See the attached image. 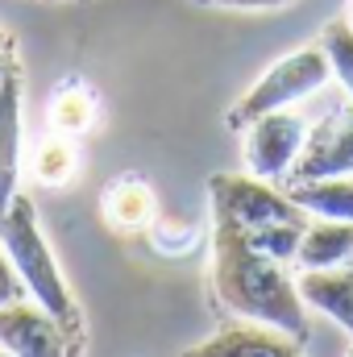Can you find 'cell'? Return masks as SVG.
Returning a JSON list of instances; mask_svg holds the SVG:
<instances>
[{"label":"cell","instance_id":"18","mask_svg":"<svg viewBox=\"0 0 353 357\" xmlns=\"http://www.w3.org/2000/svg\"><path fill=\"white\" fill-rule=\"evenodd\" d=\"M195 4H216V8H250V13H262V8H283L291 0H195Z\"/></svg>","mask_w":353,"mask_h":357},{"label":"cell","instance_id":"14","mask_svg":"<svg viewBox=\"0 0 353 357\" xmlns=\"http://www.w3.org/2000/svg\"><path fill=\"white\" fill-rule=\"evenodd\" d=\"M80 146H75V137H67V133H46L42 142H38V150H33V158H29V171L33 178L42 183V187H71L75 178H80Z\"/></svg>","mask_w":353,"mask_h":357},{"label":"cell","instance_id":"8","mask_svg":"<svg viewBox=\"0 0 353 357\" xmlns=\"http://www.w3.org/2000/svg\"><path fill=\"white\" fill-rule=\"evenodd\" d=\"M320 175H353V100L324 112L320 125H308L303 150L287 178H320Z\"/></svg>","mask_w":353,"mask_h":357},{"label":"cell","instance_id":"12","mask_svg":"<svg viewBox=\"0 0 353 357\" xmlns=\"http://www.w3.org/2000/svg\"><path fill=\"white\" fill-rule=\"evenodd\" d=\"M100 208H104V220H108L117 233H142V229L154 225V212H158L154 187L137 175L112 178V183L104 187Z\"/></svg>","mask_w":353,"mask_h":357},{"label":"cell","instance_id":"20","mask_svg":"<svg viewBox=\"0 0 353 357\" xmlns=\"http://www.w3.org/2000/svg\"><path fill=\"white\" fill-rule=\"evenodd\" d=\"M345 17H350V25H353V0H350V13H345Z\"/></svg>","mask_w":353,"mask_h":357},{"label":"cell","instance_id":"2","mask_svg":"<svg viewBox=\"0 0 353 357\" xmlns=\"http://www.w3.org/2000/svg\"><path fill=\"white\" fill-rule=\"evenodd\" d=\"M0 245H4L8 262L17 270L25 295L38 299L50 316H59L67 333H75V337L88 341V333H84V312H80V303H75V295H71V287H67V278H63V270H59V258H54L46 233H42L38 204H33L25 191H17L13 204L0 212Z\"/></svg>","mask_w":353,"mask_h":357},{"label":"cell","instance_id":"6","mask_svg":"<svg viewBox=\"0 0 353 357\" xmlns=\"http://www.w3.org/2000/svg\"><path fill=\"white\" fill-rule=\"evenodd\" d=\"M246 167L250 175L258 178H287L299 150H303V137H308V121L291 108L283 112H266L258 121H250L246 129Z\"/></svg>","mask_w":353,"mask_h":357},{"label":"cell","instance_id":"7","mask_svg":"<svg viewBox=\"0 0 353 357\" xmlns=\"http://www.w3.org/2000/svg\"><path fill=\"white\" fill-rule=\"evenodd\" d=\"M21 158H25V75L8 46L0 71V212L21 191Z\"/></svg>","mask_w":353,"mask_h":357},{"label":"cell","instance_id":"3","mask_svg":"<svg viewBox=\"0 0 353 357\" xmlns=\"http://www.w3.org/2000/svg\"><path fill=\"white\" fill-rule=\"evenodd\" d=\"M329 79H333V71H329V59H324L320 46L291 50V54L274 59L262 75L241 91V100L225 112V125L233 133H241L250 121H258L266 112H283V108H295L299 100L316 96Z\"/></svg>","mask_w":353,"mask_h":357},{"label":"cell","instance_id":"17","mask_svg":"<svg viewBox=\"0 0 353 357\" xmlns=\"http://www.w3.org/2000/svg\"><path fill=\"white\" fill-rule=\"evenodd\" d=\"M21 295H25V287H21L17 270H13V262H8L4 245H0V307H4V303H13V299H21Z\"/></svg>","mask_w":353,"mask_h":357},{"label":"cell","instance_id":"15","mask_svg":"<svg viewBox=\"0 0 353 357\" xmlns=\"http://www.w3.org/2000/svg\"><path fill=\"white\" fill-rule=\"evenodd\" d=\"M96 121H100V96L88 84L71 79L54 91V100H50V129L54 133L84 137L88 129H96Z\"/></svg>","mask_w":353,"mask_h":357},{"label":"cell","instance_id":"19","mask_svg":"<svg viewBox=\"0 0 353 357\" xmlns=\"http://www.w3.org/2000/svg\"><path fill=\"white\" fill-rule=\"evenodd\" d=\"M4 54H8V42L0 38V71H4Z\"/></svg>","mask_w":353,"mask_h":357},{"label":"cell","instance_id":"11","mask_svg":"<svg viewBox=\"0 0 353 357\" xmlns=\"http://www.w3.org/2000/svg\"><path fill=\"white\" fill-rule=\"evenodd\" d=\"M295 262L303 270H337L353 262V220H320L308 216Z\"/></svg>","mask_w":353,"mask_h":357},{"label":"cell","instance_id":"16","mask_svg":"<svg viewBox=\"0 0 353 357\" xmlns=\"http://www.w3.org/2000/svg\"><path fill=\"white\" fill-rule=\"evenodd\" d=\"M316 46L324 50L333 79H337V84L345 88V96L353 100V25H350V17H337V21H329Z\"/></svg>","mask_w":353,"mask_h":357},{"label":"cell","instance_id":"21","mask_svg":"<svg viewBox=\"0 0 353 357\" xmlns=\"http://www.w3.org/2000/svg\"><path fill=\"white\" fill-rule=\"evenodd\" d=\"M0 357H8V354H4V349H0Z\"/></svg>","mask_w":353,"mask_h":357},{"label":"cell","instance_id":"9","mask_svg":"<svg viewBox=\"0 0 353 357\" xmlns=\"http://www.w3.org/2000/svg\"><path fill=\"white\" fill-rule=\"evenodd\" d=\"M183 357H303V341H295L270 324L237 320V324L212 333L208 341L191 345Z\"/></svg>","mask_w":353,"mask_h":357},{"label":"cell","instance_id":"13","mask_svg":"<svg viewBox=\"0 0 353 357\" xmlns=\"http://www.w3.org/2000/svg\"><path fill=\"white\" fill-rule=\"evenodd\" d=\"M287 195L320 220H353V175L287 178Z\"/></svg>","mask_w":353,"mask_h":357},{"label":"cell","instance_id":"10","mask_svg":"<svg viewBox=\"0 0 353 357\" xmlns=\"http://www.w3.org/2000/svg\"><path fill=\"white\" fill-rule=\"evenodd\" d=\"M299 295L308 303V312L329 316L333 324H341L353 337V270L337 266V270H303L299 278Z\"/></svg>","mask_w":353,"mask_h":357},{"label":"cell","instance_id":"1","mask_svg":"<svg viewBox=\"0 0 353 357\" xmlns=\"http://www.w3.org/2000/svg\"><path fill=\"white\" fill-rule=\"evenodd\" d=\"M212 299L233 320L283 328L295 341L312 337L308 303L287 262L262 254L237 220L212 208Z\"/></svg>","mask_w":353,"mask_h":357},{"label":"cell","instance_id":"4","mask_svg":"<svg viewBox=\"0 0 353 357\" xmlns=\"http://www.w3.org/2000/svg\"><path fill=\"white\" fill-rule=\"evenodd\" d=\"M208 199L216 212H225L229 220H237L246 233L266 229V225H283V220H308V212L278 191L270 178L258 175H212L208 178Z\"/></svg>","mask_w":353,"mask_h":357},{"label":"cell","instance_id":"22","mask_svg":"<svg viewBox=\"0 0 353 357\" xmlns=\"http://www.w3.org/2000/svg\"><path fill=\"white\" fill-rule=\"evenodd\" d=\"M350 357H353V349H350Z\"/></svg>","mask_w":353,"mask_h":357},{"label":"cell","instance_id":"5","mask_svg":"<svg viewBox=\"0 0 353 357\" xmlns=\"http://www.w3.org/2000/svg\"><path fill=\"white\" fill-rule=\"evenodd\" d=\"M84 345V337L67 333L63 320L29 295L0 307V349L8 357H80Z\"/></svg>","mask_w":353,"mask_h":357}]
</instances>
